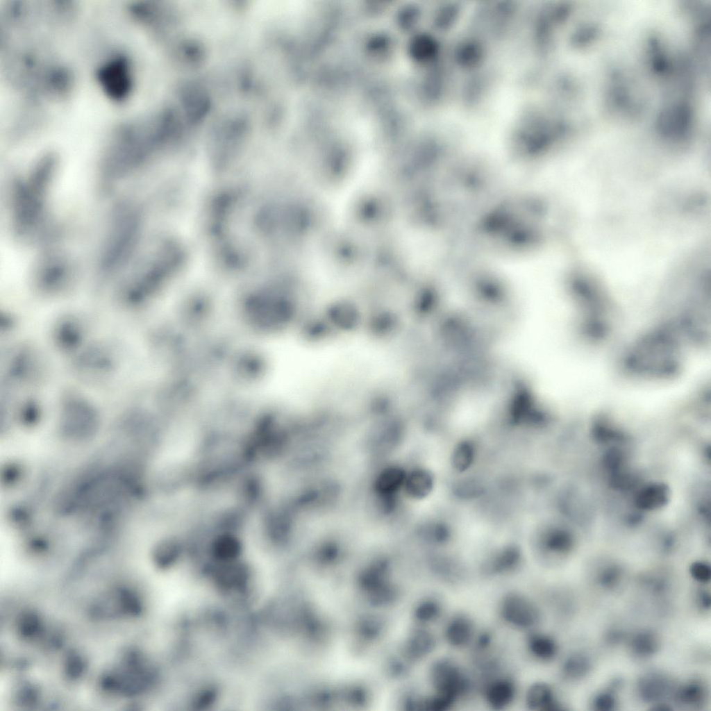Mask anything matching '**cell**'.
<instances>
[{
	"label": "cell",
	"mask_w": 711,
	"mask_h": 711,
	"mask_svg": "<svg viewBox=\"0 0 711 711\" xmlns=\"http://www.w3.org/2000/svg\"><path fill=\"white\" fill-rule=\"evenodd\" d=\"M44 359L31 345L20 344L6 354L2 367L6 389L33 385L40 382L45 372Z\"/></svg>",
	"instance_id": "cell-5"
},
{
	"label": "cell",
	"mask_w": 711,
	"mask_h": 711,
	"mask_svg": "<svg viewBox=\"0 0 711 711\" xmlns=\"http://www.w3.org/2000/svg\"><path fill=\"white\" fill-rule=\"evenodd\" d=\"M405 476L406 474L399 468H387L378 476L376 490L383 496H390L403 485Z\"/></svg>",
	"instance_id": "cell-20"
},
{
	"label": "cell",
	"mask_w": 711,
	"mask_h": 711,
	"mask_svg": "<svg viewBox=\"0 0 711 711\" xmlns=\"http://www.w3.org/2000/svg\"><path fill=\"white\" fill-rule=\"evenodd\" d=\"M117 355L112 346L102 342L85 345L74 355L72 369L83 380L101 383L110 378L116 371Z\"/></svg>",
	"instance_id": "cell-6"
},
{
	"label": "cell",
	"mask_w": 711,
	"mask_h": 711,
	"mask_svg": "<svg viewBox=\"0 0 711 711\" xmlns=\"http://www.w3.org/2000/svg\"><path fill=\"white\" fill-rule=\"evenodd\" d=\"M441 612L440 605L434 601H428L422 605L420 616L424 619L431 620L437 617Z\"/></svg>",
	"instance_id": "cell-30"
},
{
	"label": "cell",
	"mask_w": 711,
	"mask_h": 711,
	"mask_svg": "<svg viewBox=\"0 0 711 711\" xmlns=\"http://www.w3.org/2000/svg\"><path fill=\"white\" fill-rule=\"evenodd\" d=\"M692 577L701 583L710 581L711 570L710 566L703 562H694L689 569Z\"/></svg>",
	"instance_id": "cell-28"
},
{
	"label": "cell",
	"mask_w": 711,
	"mask_h": 711,
	"mask_svg": "<svg viewBox=\"0 0 711 711\" xmlns=\"http://www.w3.org/2000/svg\"><path fill=\"white\" fill-rule=\"evenodd\" d=\"M551 205L543 194L523 191L496 196L469 221V240L510 256L538 253L551 235Z\"/></svg>",
	"instance_id": "cell-1"
},
{
	"label": "cell",
	"mask_w": 711,
	"mask_h": 711,
	"mask_svg": "<svg viewBox=\"0 0 711 711\" xmlns=\"http://www.w3.org/2000/svg\"><path fill=\"white\" fill-rule=\"evenodd\" d=\"M527 646L530 654L542 661L553 659L558 651L556 642L552 637L539 633L528 636Z\"/></svg>",
	"instance_id": "cell-17"
},
{
	"label": "cell",
	"mask_w": 711,
	"mask_h": 711,
	"mask_svg": "<svg viewBox=\"0 0 711 711\" xmlns=\"http://www.w3.org/2000/svg\"><path fill=\"white\" fill-rule=\"evenodd\" d=\"M499 612L504 621L519 629L533 628L538 623L540 617L539 609L531 600L515 592L503 597Z\"/></svg>",
	"instance_id": "cell-10"
},
{
	"label": "cell",
	"mask_w": 711,
	"mask_h": 711,
	"mask_svg": "<svg viewBox=\"0 0 711 711\" xmlns=\"http://www.w3.org/2000/svg\"><path fill=\"white\" fill-rule=\"evenodd\" d=\"M87 326L84 321L74 314H67L55 323L52 339L56 349L63 353L76 354L85 345Z\"/></svg>",
	"instance_id": "cell-11"
},
{
	"label": "cell",
	"mask_w": 711,
	"mask_h": 711,
	"mask_svg": "<svg viewBox=\"0 0 711 711\" xmlns=\"http://www.w3.org/2000/svg\"><path fill=\"white\" fill-rule=\"evenodd\" d=\"M474 626L471 620L464 614L453 617L447 623L444 636L447 642L455 647L467 645L473 638Z\"/></svg>",
	"instance_id": "cell-14"
},
{
	"label": "cell",
	"mask_w": 711,
	"mask_h": 711,
	"mask_svg": "<svg viewBox=\"0 0 711 711\" xmlns=\"http://www.w3.org/2000/svg\"><path fill=\"white\" fill-rule=\"evenodd\" d=\"M630 647L633 653L639 657H648L653 655L658 647V640L655 635L650 631H641L634 635Z\"/></svg>",
	"instance_id": "cell-22"
},
{
	"label": "cell",
	"mask_w": 711,
	"mask_h": 711,
	"mask_svg": "<svg viewBox=\"0 0 711 711\" xmlns=\"http://www.w3.org/2000/svg\"><path fill=\"white\" fill-rule=\"evenodd\" d=\"M97 78L110 99L122 101L126 99L133 87L131 62L125 56L116 55L99 67Z\"/></svg>",
	"instance_id": "cell-9"
},
{
	"label": "cell",
	"mask_w": 711,
	"mask_h": 711,
	"mask_svg": "<svg viewBox=\"0 0 711 711\" xmlns=\"http://www.w3.org/2000/svg\"><path fill=\"white\" fill-rule=\"evenodd\" d=\"M699 605L703 609H708L710 606V594L706 591H703L700 593L698 598Z\"/></svg>",
	"instance_id": "cell-31"
},
{
	"label": "cell",
	"mask_w": 711,
	"mask_h": 711,
	"mask_svg": "<svg viewBox=\"0 0 711 711\" xmlns=\"http://www.w3.org/2000/svg\"><path fill=\"white\" fill-rule=\"evenodd\" d=\"M521 560V554L517 547H505L498 552L486 564L485 573L492 575L503 574L517 568Z\"/></svg>",
	"instance_id": "cell-16"
},
{
	"label": "cell",
	"mask_w": 711,
	"mask_h": 711,
	"mask_svg": "<svg viewBox=\"0 0 711 711\" xmlns=\"http://www.w3.org/2000/svg\"><path fill=\"white\" fill-rule=\"evenodd\" d=\"M593 705L599 710H610L615 706L616 699L610 692H604L596 696Z\"/></svg>",
	"instance_id": "cell-29"
},
{
	"label": "cell",
	"mask_w": 711,
	"mask_h": 711,
	"mask_svg": "<svg viewBox=\"0 0 711 711\" xmlns=\"http://www.w3.org/2000/svg\"><path fill=\"white\" fill-rule=\"evenodd\" d=\"M668 690L667 679L659 674H650L644 677L639 683V693L647 701H655L664 695Z\"/></svg>",
	"instance_id": "cell-19"
},
{
	"label": "cell",
	"mask_w": 711,
	"mask_h": 711,
	"mask_svg": "<svg viewBox=\"0 0 711 711\" xmlns=\"http://www.w3.org/2000/svg\"><path fill=\"white\" fill-rule=\"evenodd\" d=\"M403 486L412 496L422 498L427 496L432 490L433 478L426 470L415 469L406 475Z\"/></svg>",
	"instance_id": "cell-18"
},
{
	"label": "cell",
	"mask_w": 711,
	"mask_h": 711,
	"mask_svg": "<svg viewBox=\"0 0 711 711\" xmlns=\"http://www.w3.org/2000/svg\"><path fill=\"white\" fill-rule=\"evenodd\" d=\"M589 662L587 658L576 653L569 656L564 662L562 672L569 678H578L589 671Z\"/></svg>",
	"instance_id": "cell-25"
},
{
	"label": "cell",
	"mask_w": 711,
	"mask_h": 711,
	"mask_svg": "<svg viewBox=\"0 0 711 711\" xmlns=\"http://www.w3.org/2000/svg\"><path fill=\"white\" fill-rule=\"evenodd\" d=\"M475 447L469 442H462L454 449L451 462L455 469L458 471L467 470L474 460Z\"/></svg>",
	"instance_id": "cell-23"
},
{
	"label": "cell",
	"mask_w": 711,
	"mask_h": 711,
	"mask_svg": "<svg viewBox=\"0 0 711 711\" xmlns=\"http://www.w3.org/2000/svg\"><path fill=\"white\" fill-rule=\"evenodd\" d=\"M57 164L54 154H44L25 176H19L12 181L9 203L12 229L17 237L27 240L42 233Z\"/></svg>",
	"instance_id": "cell-2"
},
{
	"label": "cell",
	"mask_w": 711,
	"mask_h": 711,
	"mask_svg": "<svg viewBox=\"0 0 711 711\" xmlns=\"http://www.w3.org/2000/svg\"><path fill=\"white\" fill-rule=\"evenodd\" d=\"M99 423L98 412L85 397L76 392L62 396L60 405V426L70 437L87 436L93 433Z\"/></svg>",
	"instance_id": "cell-7"
},
{
	"label": "cell",
	"mask_w": 711,
	"mask_h": 711,
	"mask_svg": "<svg viewBox=\"0 0 711 711\" xmlns=\"http://www.w3.org/2000/svg\"><path fill=\"white\" fill-rule=\"evenodd\" d=\"M677 696L683 704L699 705L705 699V689L699 682H689L678 689Z\"/></svg>",
	"instance_id": "cell-24"
},
{
	"label": "cell",
	"mask_w": 711,
	"mask_h": 711,
	"mask_svg": "<svg viewBox=\"0 0 711 711\" xmlns=\"http://www.w3.org/2000/svg\"><path fill=\"white\" fill-rule=\"evenodd\" d=\"M516 687L512 680L499 678L488 683L485 689V698L489 705L494 709H502L515 699Z\"/></svg>",
	"instance_id": "cell-13"
},
{
	"label": "cell",
	"mask_w": 711,
	"mask_h": 711,
	"mask_svg": "<svg viewBox=\"0 0 711 711\" xmlns=\"http://www.w3.org/2000/svg\"><path fill=\"white\" fill-rule=\"evenodd\" d=\"M432 678L437 694L454 701L466 693L469 681L462 669L448 659L437 661L433 667Z\"/></svg>",
	"instance_id": "cell-12"
},
{
	"label": "cell",
	"mask_w": 711,
	"mask_h": 711,
	"mask_svg": "<svg viewBox=\"0 0 711 711\" xmlns=\"http://www.w3.org/2000/svg\"><path fill=\"white\" fill-rule=\"evenodd\" d=\"M71 281V268L66 257L58 251L45 252L33 275L36 290L46 296H56L67 290Z\"/></svg>",
	"instance_id": "cell-8"
},
{
	"label": "cell",
	"mask_w": 711,
	"mask_h": 711,
	"mask_svg": "<svg viewBox=\"0 0 711 711\" xmlns=\"http://www.w3.org/2000/svg\"><path fill=\"white\" fill-rule=\"evenodd\" d=\"M526 703L529 709L537 711L555 710L559 708L553 690L543 683H536L528 689Z\"/></svg>",
	"instance_id": "cell-15"
},
{
	"label": "cell",
	"mask_w": 711,
	"mask_h": 711,
	"mask_svg": "<svg viewBox=\"0 0 711 711\" xmlns=\"http://www.w3.org/2000/svg\"><path fill=\"white\" fill-rule=\"evenodd\" d=\"M621 572L616 567L605 569L600 573L598 582L603 587L611 589L616 587L620 582Z\"/></svg>",
	"instance_id": "cell-27"
},
{
	"label": "cell",
	"mask_w": 711,
	"mask_h": 711,
	"mask_svg": "<svg viewBox=\"0 0 711 711\" xmlns=\"http://www.w3.org/2000/svg\"><path fill=\"white\" fill-rule=\"evenodd\" d=\"M668 496L667 488L661 484L650 485L644 489L638 495L637 503L646 509L662 506Z\"/></svg>",
	"instance_id": "cell-21"
},
{
	"label": "cell",
	"mask_w": 711,
	"mask_h": 711,
	"mask_svg": "<svg viewBox=\"0 0 711 711\" xmlns=\"http://www.w3.org/2000/svg\"><path fill=\"white\" fill-rule=\"evenodd\" d=\"M543 543L548 551L561 553L570 549L571 539L567 532L562 530H553L546 535Z\"/></svg>",
	"instance_id": "cell-26"
},
{
	"label": "cell",
	"mask_w": 711,
	"mask_h": 711,
	"mask_svg": "<svg viewBox=\"0 0 711 711\" xmlns=\"http://www.w3.org/2000/svg\"><path fill=\"white\" fill-rule=\"evenodd\" d=\"M184 260L185 252L178 243L168 242L159 246L121 287L117 294L119 304L128 310L142 305Z\"/></svg>",
	"instance_id": "cell-3"
},
{
	"label": "cell",
	"mask_w": 711,
	"mask_h": 711,
	"mask_svg": "<svg viewBox=\"0 0 711 711\" xmlns=\"http://www.w3.org/2000/svg\"><path fill=\"white\" fill-rule=\"evenodd\" d=\"M142 231V216L132 203L120 202L112 213L103 248L100 269L110 275L122 267L135 251Z\"/></svg>",
	"instance_id": "cell-4"
}]
</instances>
